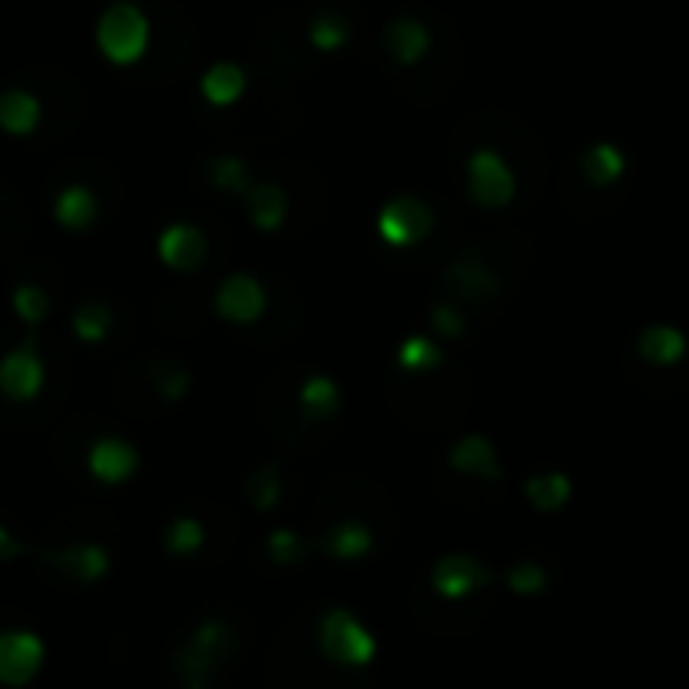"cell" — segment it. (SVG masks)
<instances>
[{
  "mask_svg": "<svg viewBox=\"0 0 689 689\" xmlns=\"http://www.w3.org/2000/svg\"><path fill=\"white\" fill-rule=\"evenodd\" d=\"M467 186H472V198L489 210H501L508 206L512 194H516V178H512L508 162L492 150H476L467 157Z\"/></svg>",
  "mask_w": 689,
  "mask_h": 689,
  "instance_id": "1",
  "label": "cell"
},
{
  "mask_svg": "<svg viewBox=\"0 0 689 689\" xmlns=\"http://www.w3.org/2000/svg\"><path fill=\"white\" fill-rule=\"evenodd\" d=\"M97 45H101V53L110 56V61H117V65L134 61L145 49V17L137 9H130V4L110 9L97 24Z\"/></svg>",
  "mask_w": 689,
  "mask_h": 689,
  "instance_id": "2",
  "label": "cell"
},
{
  "mask_svg": "<svg viewBox=\"0 0 689 689\" xmlns=\"http://www.w3.org/2000/svg\"><path fill=\"white\" fill-rule=\"evenodd\" d=\"M428 230H432V214L415 198H395V202H388V210L379 214V234L395 246L420 243Z\"/></svg>",
  "mask_w": 689,
  "mask_h": 689,
  "instance_id": "3",
  "label": "cell"
},
{
  "mask_svg": "<svg viewBox=\"0 0 689 689\" xmlns=\"http://www.w3.org/2000/svg\"><path fill=\"white\" fill-rule=\"evenodd\" d=\"M41 641L33 634H0V681L4 686H24L41 669Z\"/></svg>",
  "mask_w": 689,
  "mask_h": 689,
  "instance_id": "4",
  "label": "cell"
},
{
  "mask_svg": "<svg viewBox=\"0 0 689 689\" xmlns=\"http://www.w3.org/2000/svg\"><path fill=\"white\" fill-rule=\"evenodd\" d=\"M322 649H327L335 661H368L371 657L368 634H363L347 613H331V617L322 621Z\"/></svg>",
  "mask_w": 689,
  "mask_h": 689,
  "instance_id": "5",
  "label": "cell"
},
{
  "mask_svg": "<svg viewBox=\"0 0 689 689\" xmlns=\"http://www.w3.org/2000/svg\"><path fill=\"white\" fill-rule=\"evenodd\" d=\"M0 388L9 400H33L37 388H41V359L33 356V347H17L0 363Z\"/></svg>",
  "mask_w": 689,
  "mask_h": 689,
  "instance_id": "6",
  "label": "cell"
},
{
  "mask_svg": "<svg viewBox=\"0 0 689 689\" xmlns=\"http://www.w3.org/2000/svg\"><path fill=\"white\" fill-rule=\"evenodd\" d=\"M218 311H223L226 319H234V322L258 319V311H263V287L246 275L226 278L223 290H218Z\"/></svg>",
  "mask_w": 689,
  "mask_h": 689,
  "instance_id": "7",
  "label": "cell"
},
{
  "mask_svg": "<svg viewBox=\"0 0 689 689\" xmlns=\"http://www.w3.org/2000/svg\"><path fill=\"white\" fill-rule=\"evenodd\" d=\"M580 169H585V178H589L593 186H613V182L625 174V154L613 142H597L585 150Z\"/></svg>",
  "mask_w": 689,
  "mask_h": 689,
  "instance_id": "8",
  "label": "cell"
},
{
  "mask_svg": "<svg viewBox=\"0 0 689 689\" xmlns=\"http://www.w3.org/2000/svg\"><path fill=\"white\" fill-rule=\"evenodd\" d=\"M162 258L169 267L189 270L202 263V234L194 226H174V230L162 234Z\"/></svg>",
  "mask_w": 689,
  "mask_h": 689,
  "instance_id": "9",
  "label": "cell"
},
{
  "mask_svg": "<svg viewBox=\"0 0 689 689\" xmlns=\"http://www.w3.org/2000/svg\"><path fill=\"white\" fill-rule=\"evenodd\" d=\"M388 49L395 61L415 65V61L428 53V29H423L420 21H395L388 29Z\"/></svg>",
  "mask_w": 689,
  "mask_h": 689,
  "instance_id": "10",
  "label": "cell"
},
{
  "mask_svg": "<svg viewBox=\"0 0 689 689\" xmlns=\"http://www.w3.org/2000/svg\"><path fill=\"white\" fill-rule=\"evenodd\" d=\"M90 467H93V476H101V480L130 476V472H134V448L117 444V440H101V444L93 448Z\"/></svg>",
  "mask_w": 689,
  "mask_h": 689,
  "instance_id": "11",
  "label": "cell"
},
{
  "mask_svg": "<svg viewBox=\"0 0 689 689\" xmlns=\"http://www.w3.org/2000/svg\"><path fill=\"white\" fill-rule=\"evenodd\" d=\"M0 125H4L9 134H29L37 125V101L21 90L4 93V97H0Z\"/></svg>",
  "mask_w": 689,
  "mask_h": 689,
  "instance_id": "12",
  "label": "cell"
},
{
  "mask_svg": "<svg viewBox=\"0 0 689 689\" xmlns=\"http://www.w3.org/2000/svg\"><path fill=\"white\" fill-rule=\"evenodd\" d=\"M246 78H243V69L238 65H214L206 78H202V93L214 101V105H226V101H234L238 93H243Z\"/></svg>",
  "mask_w": 689,
  "mask_h": 689,
  "instance_id": "13",
  "label": "cell"
},
{
  "mask_svg": "<svg viewBox=\"0 0 689 689\" xmlns=\"http://www.w3.org/2000/svg\"><path fill=\"white\" fill-rule=\"evenodd\" d=\"M56 218L65 226H90V218H93V194L90 189H81V186H73V189H65L61 194V202H56Z\"/></svg>",
  "mask_w": 689,
  "mask_h": 689,
  "instance_id": "14",
  "label": "cell"
},
{
  "mask_svg": "<svg viewBox=\"0 0 689 689\" xmlns=\"http://www.w3.org/2000/svg\"><path fill=\"white\" fill-rule=\"evenodd\" d=\"M250 206H255V223L267 226V230H275L278 218H282L287 198H282V189L278 186H258L255 194H250Z\"/></svg>",
  "mask_w": 689,
  "mask_h": 689,
  "instance_id": "15",
  "label": "cell"
},
{
  "mask_svg": "<svg viewBox=\"0 0 689 689\" xmlns=\"http://www.w3.org/2000/svg\"><path fill=\"white\" fill-rule=\"evenodd\" d=\"M311 37H315V45L319 49H339L347 41V21L343 17H319Z\"/></svg>",
  "mask_w": 689,
  "mask_h": 689,
  "instance_id": "16",
  "label": "cell"
},
{
  "mask_svg": "<svg viewBox=\"0 0 689 689\" xmlns=\"http://www.w3.org/2000/svg\"><path fill=\"white\" fill-rule=\"evenodd\" d=\"M302 403L311 408V412H331L335 408V388L327 379H311L307 388H302Z\"/></svg>",
  "mask_w": 689,
  "mask_h": 689,
  "instance_id": "17",
  "label": "cell"
},
{
  "mask_svg": "<svg viewBox=\"0 0 689 689\" xmlns=\"http://www.w3.org/2000/svg\"><path fill=\"white\" fill-rule=\"evenodd\" d=\"M645 351L654 359H673L681 351V339L673 331H649L645 335Z\"/></svg>",
  "mask_w": 689,
  "mask_h": 689,
  "instance_id": "18",
  "label": "cell"
},
{
  "mask_svg": "<svg viewBox=\"0 0 689 689\" xmlns=\"http://www.w3.org/2000/svg\"><path fill=\"white\" fill-rule=\"evenodd\" d=\"M101 331H105V307H97V302L81 307V315H78L81 339H101Z\"/></svg>",
  "mask_w": 689,
  "mask_h": 689,
  "instance_id": "19",
  "label": "cell"
},
{
  "mask_svg": "<svg viewBox=\"0 0 689 689\" xmlns=\"http://www.w3.org/2000/svg\"><path fill=\"white\" fill-rule=\"evenodd\" d=\"M17 311L24 315V319H41V315H45V295H41V290L37 287H21L17 290Z\"/></svg>",
  "mask_w": 689,
  "mask_h": 689,
  "instance_id": "20",
  "label": "cell"
},
{
  "mask_svg": "<svg viewBox=\"0 0 689 689\" xmlns=\"http://www.w3.org/2000/svg\"><path fill=\"white\" fill-rule=\"evenodd\" d=\"M174 528H178V533H174V536H169V545H174V548H186V545H198V524H174Z\"/></svg>",
  "mask_w": 689,
  "mask_h": 689,
  "instance_id": "21",
  "label": "cell"
}]
</instances>
